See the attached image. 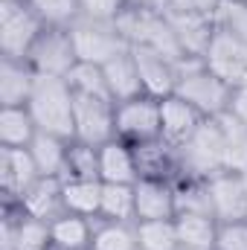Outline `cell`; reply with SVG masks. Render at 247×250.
Instances as JSON below:
<instances>
[{"instance_id":"8fae6325","label":"cell","mask_w":247,"mask_h":250,"mask_svg":"<svg viewBox=\"0 0 247 250\" xmlns=\"http://www.w3.org/2000/svg\"><path fill=\"white\" fill-rule=\"evenodd\" d=\"M41 178L29 148H6L0 146V189H3V207H18V201L26 195V189Z\"/></svg>"},{"instance_id":"f546056e","label":"cell","mask_w":247,"mask_h":250,"mask_svg":"<svg viewBox=\"0 0 247 250\" xmlns=\"http://www.w3.org/2000/svg\"><path fill=\"white\" fill-rule=\"evenodd\" d=\"M102 181L99 178V146H87L73 140L70 143V154H67V169H64V181Z\"/></svg>"},{"instance_id":"603a6c76","label":"cell","mask_w":247,"mask_h":250,"mask_svg":"<svg viewBox=\"0 0 247 250\" xmlns=\"http://www.w3.org/2000/svg\"><path fill=\"white\" fill-rule=\"evenodd\" d=\"M105 70V82H108V90H111V99L114 102H125V99H134V96H143V82H140V70L137 62L131 56V50L111 59L108 64H102Z\"/></svg>"},{"instance_id":"ba28073f","label":"cell","mask_w":247,"mask_h":250,"mask_svg":"<svg viewBox=\"0 0 247 250\" xmlns=\"http://www.w3.org/2000/svg\"><path fill=\"white\" fill-rule=\"evenodd\" d=\"M26 64L41 76H64L67 79V73L79 64L70 26H44L26 56Z\"/></svg>"},{"instance_id":"d6986e66","label":"cell","mask_w":247,"mask_h":250,"mask_svg":"<svg viewBox=\"0 0 247 250\" xmlns=\"http://www.w3.org/2000/svg\"><path fill=\"white\" fill-rule=\"evenodd\" d=\"M18 207L32 215V218H44V221H53L59 218L64 209V181L62 178H38L32 187L26 189V195L18 201Z\"/></svg>"},{"instance_id":"9a60e30c","label":"cell","mask_w":247,"mask_h":250,"mask_svg":"<svg viewBox=\"0 0 247 250\" xmlns=\"http://www.w3.org/2000/svg\"><path fill=\"white\" fill-rule=\"evenodd\" d=\"M137 201V221H160L175 218V181H157V178H140L134 184Z\"/></svg>"},{"instance_id":"ffe728a7","label":"cell","mask_w":247,"mask_h":250,"mask_svg":"<svg viewBox=\"0 0 247 250\" xmlns=\"http://www.w3.org/2000/svg\"><path fill=\"white\" fill-rule=\"evenodd\" d=\"M70 143L73 140L59 137V134H47V131L35 134V140L29 143V154H32V160H35V166L44 178H64Z\"/></svg>"},{"instance_id":"7bdbcfd3","label":"cell","mask_w":247,"mask_h":250,"mask_svg":"<svg viewBox=\"0 0 247 250\" xmlns=\"http://www.w3.org/2000/svg\"><path fill=\"white\" fill-rule=\"evenodd\" d=\"M245 3H247V0H245Z\"/></svg>"},{"instance_id":"ab89813d","label":"cell","mask_w":247,"mask_h":250,"mask_svg":"<svg viewBox=\"0 0 247 250\" xmlns=\"http://www.w3.org/2000/svg\"><path fill=\"white\" fill-rule=\"evenodd\" d=\"M128 6H160V0H128Z\"/></svg>"},{"instance_id":"f1b7e54d","label":"cell","mask_w":247,"mask_h":250,"mask_svg":"<svg viewBox=\"0 0 247 250\" xmlns=\"http://www.w3.org/2000/svg\"><path fill=\"white\" fill-rule=\"evenodd\" d=\"M99 218H108V221H137L134 184H102Z\"/></svg>"},{"instance_id":"8d00e7d4","label":"cell","mask_w":247,"mask_h":250,"mask_svg":"<svg viewBox=\"0 0 247 250\" xmlns=\"http://www.w3.org/2000/svg\"><path fill=\"white\" fill-rule=\"evenodd\" d=\"M125 6H128V0H79V15L117 21V18L123 15Z\"/></svg>"},{"instance_id":"5bb4252c","label":"cell","mask_w":247,"mask_h":250,"mask_svg":"<svg viewBox=\"0 0 247 250\" xmlns=\"http://www.w3.org/2000/svg\"><path fill=\"white\" fill-rule=\"evenodd\" d=\"M209 198H212V215L218 224L224 221H245L247 218V192L242 172H218L209 181Z\"/></svg>"},{"instance_id":"4316f807","label":"cell","mask_w":247,"mask_h":250,"mask_svg":"<svg viewBox=\"0 0 247 250\" xmlns=\"http://www.w3.org/2000/svg\"><path fill=\"white\" fill-rule=\"evenodd\" d=\"M99 207H102V181H73V178L64 181V209L67 212L99 218Z\"/></svg>"},{"instance_id":"7a4b0ae2","label":"cell","mask_w":247,"mask_h":250,"mask_svg":"<svg viewBox=\"0 0 247 250\" xmlns=\"http://www.w3.org/2000/svg\"><path fill=\"white\" fill-rule=\"evenodd\" d=\"M178 148V181H209L218 172H227V151L218 120H204Z\"/></svg>"},{"instance_id":"3957f363","label":"cell","mask_w":247,"mask_h":250,"mask_svg":"<svg viewBox=\"0 0 247 250\" xmlns=\"http://www.w3.org/2000/svg\"><path fill=\"white\" fill-rule=\"evenodd\" d=\"M117 26L128 38L131 47H148L157 50L163 56H169L172 62H184V50L175 38V29L166 18V12L160 6H125L123 15L117 18Z\"/></svg>"},{"instance_id":"83f0119b","label":"cell","mask_w":247,"mask_h":250,"mask_svg":"<svg viewBox=\"0 0 247 250\" xmlns=\"http://www.w3.org/2000/svg\"><path fill=\"white\" fill-rule=\"evenodd\" d=\"M218 120L221 137H224V151H227V169L230 172H247V125L239 123L230 111H224Z\"/></svg>"},{"instance_id":"b9f144b4","label":"cell","mask_w":247,"mask_h":250,"mask_svg":"<svg viewBox=\"0 0 247 250\" xmlns=\"http://www.w3.org/2000/svg\"><path fill=\"white\" fill-rule=\"evenodd\" d=\"M84 250H90V248H84Z\"/></svg>"},{"instance_id":"1f68e13d","label":"cell","mask_w":247,"mask_h":250,"mask_svg":"<svg viewBox=\"0 0 247 250\" xmlns=\"http://www.w3.org/2000/svg\"><path fill=\"white\" fill-rule=\"evenodd\" d=\"M137 242H140V250H181L175 218L137 221Z\"/></svg>"},{"instance_id":"30bf717a","label":"cell","mask_w":247,"mask_h":250,"mask_svg":"<svg viewBox=\"0 0 247 250\" xmlns=\"http://www.w3.org/2000/svg\"><path fill=\"white\" fill-rule=\"evenodd\" d=\"M201 62L206 64V70H212L218 79H224L233 87L247 82V44H242L239 38H233L218 26Z\"/></svg>"},{"instance_id":"d6a6232c","label":"cell","mask_w":247,"mask_h":250,"mask_svg":"<svg viewBox=\"0 0 247 250\" xmlns=\"http://www.w3.org/2000/svg\"><path fill=\"white\" fill-rule=\"evenodd\" d=\"M67 82L76 93H93V96H111L108 82H105V70L102 64H90V62H79L70 73Z\"/></svg>"},{"instance_id":"44dd1931","label":"cell","mask_w":247,"mask_h":250,"mask_svg":"<svg viewBox=\"0 0 247 250\" xmlns=\"http://www.w3.org/2000/svg\"><path fill=\"white\" fill-rule=\"evenodd\" d=\"M35 84V70L18 59H0V105H26Z\"/></svg>"},{"instance_id":"8992f818","label":"cell","mask_w":247,"mask_h":250,"mask_svg":"<svg viewBox=\"0 0 247 250\" xmlns=\"http://www.w3.org/2000/svg\"><path fill=\"white\" fill-rule=\"evenodd\" d=\"M44 23L26 0H0V59L26 62Z\"/></svg>"},{"instance_id":"ac0fdd59","label":"cell","mask_w":247,"mask_h":250,"mask_svg":"<svg viewBox=\"0 0 247 250\" xmlns=\"http://www.w3.org/2000/svg\"><path fill=\"white\" fill-rule=\"evenodd\" d=\"M99 178L102 184H137L140 181L131 143L114 137L105 146H99Z\"/></svg>"},{"instance_id":"74e56055","label":"cell","mask_w":247,"mask_h":250,"mask_svg":"<svg viewBox=\"0 0 247 250\" xmlns=\"http://www.w3.org/2000/svg\"><path fill=\"white\" fill-rule=\"evenodd\" d=\"M160 6H166V9H184V12H204V15H215L218 0H160Z\"/></svg>"},{"instance_id":"6da1fadb","label":"cell","mask_w":247,"mask_h":250,"mask_svg":"<svg viewBox=\"0 0 247 250\" xmlns=\"http://www.w3.org/2000/svg\"><path fill=\"white\" fill-rule=\"evenodd\" d=\"M73 102H76V93H73V87H70V82L64 76H41V73H35V84H32L26 108H29L32 120L38 125V131L73 140V134H76Z\"/></svg>"},{"instance_id":"4fadbf2b","label":"cell","mask_w":247,"mask_h":250,"mask_svg":"<svg viewBox=\"0 0 247 250\" xmlns=\"http://www.w3.org/2000/svg\"><path fill=\"white\" fill-rule=\"evenodd\" d=\"M160 9L166 12L186 59H204V53L215 35V18L204 15V12H184V9H166V6H160Z\"/></svg>"},{"instance_id":"d590c367","label":"cell","mask_w":247,"mask_h":250,"mask_svg":"<svg viewBox=\"0 0 247 250\" xmlns=\"http://www.w3.org/2000/svg\"><path fill=\"white\" fill-rule=\"evenodd\" d=\"M215 250H247V218L245 221H224V224H218Z\"/></svg>"},{"instance_id":"52a82bcc","label":"cell","mask_w":247,"mask_h":250,"mask_svg":"<svg viewBox=\"0 0 247 250\" xmlns=\"http://www.w3.org/2000/svg\"><path fill=\"white\" fill-rule=\"evenodd\" d=\"M73 123H76L73 140L87 143V146H105L108 140L117 137V102L111 96L76 93Z\"/></svg>"},{"instance_id":"277c9868","label":"cell","mask_w":247,"mask_h":250,"mask_svg":"<svg viewBox=\"0 0 247 250\" xmlns=\"http://www.w3.org/2000/svg\"><path fill=\"white\" fill-rule=\"evenodd\" d=\"M175 93L181 99H186L195 111H201L206 120H212V117H221L230 108L233 84H227L212 70H206V64L201 59H184L181 67H178Z\"/></svg>"},{"instance_id":"e0dca14e","label":"cell","mask_w":247,"mask_h":250,"mask_svg":"<svg viewBox=\"0 0 247 250\" xmlns=\"http://www.w3.org/2000/svg\"><path fill=\"white\" fill-rule=\"evenodd\" d=\"M137 172L140 178H157V181H178V148L166 143L163 137L134 146Z\"/></svg>"},{"instance_id":"5b68a950","label":"cell","mask_w":247,"mask_h":250,"mask_svg":"<svg viewBox=\"0 0 247 250\" xmlns=\"http://www.w3.org/2000/svg\"><path fill=\"white\" fill-rule=\"evenodd\" d=\"M70 35L76 44V56L79 62L90 64H108L111 59L123 56L131 50L128 38L120 32L117 21H105V18H87L79 15L70 23Z\"/></svg>"},{"instance_id":"e575fe53","label":"cell","mask_w":247,"mask_h":250,"mask_svg":"<svg viewBox=\"0 0 247 250\" xmlns=\"http://www.w3.org/2000/svg\"><path fill=\"white\" fill-rule=\"evenodd\" d=\"M44 26H70L79 18V0H26Z\"/></svg>"},{"instance_id":"7c38bea8","label":"cell","mask_w":247,"mask_h":250,"mask_svg":"<svg viewBox=\"0 0 247 250\" xmlns=\"http://www.w3.org/2000/svg\"><path fill=\"white\" fill-rule=\"evenodd\" d=\"M131 56L137 62V70H140L143 93H148L154 99H166V96L175 93L181 64L172 62L163 53H157V50H148V47H131Z\"/></svg>"},{"instance_id":"f35d334b","label":"cell","mask_w":247,"mask_h":250,"mask_svg":"<svg viewBox=\"0 0 247 250\" xmlns=\"http://www.w3.org/2000/svg\"><path fill=\"white\" fill-rule=\"evenodd\" d=\"M227 111H230L239 123L247 125V82L233 87V99H230V108H227Z\"/></svg>"},{"instance_id":"9c48e42d","label":"cell","mask_w":247,"mask_h":250,"mask_svg":"<svg viewBox=\"0 0 247 250\" xmlns=\"http://www.w3.org/2000/svg\"><path fill=\"white\" fill-rule=\"evenodd\" d=\"M117 137L140 146L160 137V99L143 93L134 99L117 102Z\"/></svg>"},{"instance_id":"d4e9b609","label":"cell","mask_w":247,"mask_h":250,"mask_svg":"<svg viewBox=\"0 0 247 250\" xmlns=\"http://www.w3.org/2000/svg\"><path fill=\"white\" fill-rule=\"evenodd\" d=\"M175 227H178V245H181V250H215L218 221L212 215L181 212V215H175Z\"/></svg>"},{"instance_id":"2e32d148","label":"cell","mask_w":247,"mask_h":250,"mask_svg":"<svg viewBox=\"0 0 247 250\" xmlns=\"http://www.w3.org/2000/svg\"><path fill=\"white\" fill-rule=\"evenodd\" d=\"M206 117L201 111H195L186 99H181L178 93L160 99V137L172 146H181L184 140L192 137V131L204 123Z\"/></svg>"},{"instance_id":"60d3db41","label":"cell","mask_w":247,"mask_h":250,"mask_svg":"<svg viewBox=\"0 0 247 250\" xmlns=\"http://www.w3.org/2000/svg\"><path fill=\"white\" fill-rule=\"evenodd\" d=\"M242 178H245V192H247V172H242Z\"/></svg>"},{"instance_id":"cb8c5ba5","label":"cell","mask_w":247,"mask_h":250,"mask_svg":"<svg viewBox=\"0 0 247 250\" xmlns=\"http://www.w3.org/2000/svg\"><path fill=\"white\" fill-rule=\"evenodd\" d=\"M38 125L26 105H0V146L6 148H29Z\"/></svg>"},{"instance_id":"4dcf8cb0","label":"cell","mask_w":247,"mask_h":250,"mask_svg":"<svg viewBox=\"0 0 247 250\" xmlns=\"http://www.w3.org/2000/svg\"><path fill=\"white\" fill-rule=\"evenodd\" d=\"M175 207L178 215H212V198L206 181H175ZM215 218V215H212Z\"/></svg>"},{"instance_id":"7402d4cb","label":"cell","mask_w":247,"mask_h":250,"mask_svg":"<svg viewBox=\"0 0 247 250\" xmlns=\"http://www.w3.org/2000/svg\"><path fill=\"white\" fill-rule=\"evenodd\" d=\"M93 224H96V218H84V215H76V212H62L59 218L50 221L53 250H84V248H90Z\"/></svg>"},{"instance_id":"836d02e7","label":"cell","mask_w":247,"mask_h":250,"mask_svg":"<svg viewBox=\"0 0 247 250\" xmlns=\"http://www.w3.org/2000/svg\"><path fill=\"white\" fill-rule=\"evenodd\" d=\"M212 18H215L218 29L230 32L233 38L247 44V3L245 0H218Z\"/></svg>"},{"instance_id":"484cf974","label":"cell","mask_w":247,"mask_h":250,"mask_svg":"<svg viewBox=\"0 0 247 250\" xmlns=\"http://www.w3.org/2000/svg\"><path fill=\"white\" fill-rule=\"evenodd\" d=\"M90 250H140L137 221H108V218H96Z\"/></svg>"}]
</instances>
